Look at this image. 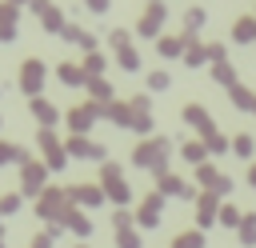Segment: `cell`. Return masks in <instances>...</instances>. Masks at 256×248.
Returning <instances> with one entry per match:
<instances>
[{"mask_svg": "<svg viewBox=\"0 0 256 248\" xmlns=\"http://www.w3.org/2000/svg\"><path fill=\"white\" fill-rule=\"evenodd\" d=\"M36 84H40V64L28 60V64H24V88H36Z\"/></svg>", "mask_w": 256, "mask_h": 248, "instance_id": "1", "label": "cell"}]
</instances>
